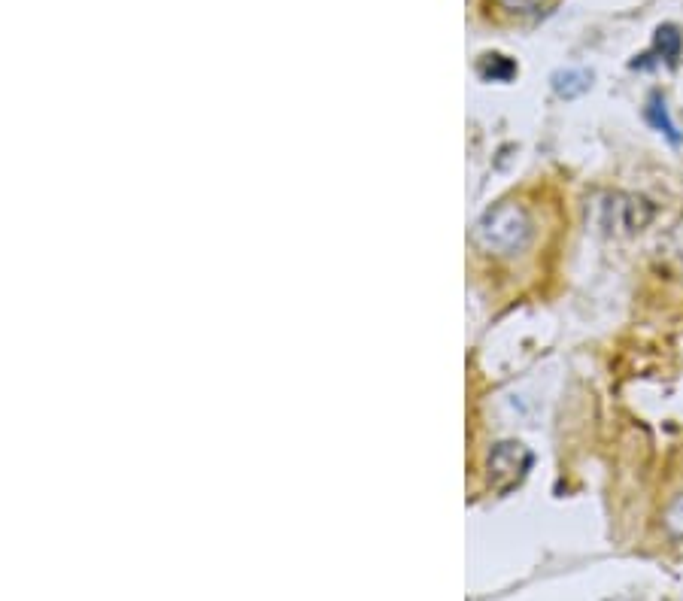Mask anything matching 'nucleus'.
Here are the masks:
<instances>
[{"label": "nucleus", "instance_id": "f257e3e1", "mask_svg": "<svg viewBox=\"0 0 683 601\" xmlns=\"http://www.w3.org/2000/svg\"><path fill=\"white\" fill-rule=\"evenodd\" d=\"M656 46H659L662 58L674 61V58L680 55V31H677L674 25L659 28V31H656Z\"/></svg>", "mask_w": 683, "mask_h": 601}, {"label": "nucleus", "instance_id": "f03ea898", "mask_svg": "<svg viewBox=\"0 0 683 601\" xmlns=\"http://www.w3.org/2000/svg\"><path fill=\"white\" fill-rule=\"evenodd\" d=\"M665 529L674 541H683V492L665 510Z\"/></svg>", "mask_w": 683, "mask_h": 601}, {"label": "nucleus", "instance_id": "7ed1b4c3", "mask_svg": "<svg viewBox=\"0 0 683 601\" xmlns=\"http://www.w3.org/2000/svg\"><path fill=\"white\" fill-rule=\"evenodd\" d=\"M498 4L510 13H535L544 0H498Z\"/></svg>", "mask_w": 683, "mask_h": 601}, {"label": "nucleus", "instance_id": "20e7f679", "mask_svg": "<svg viewBox=\"0 0 683 601\" xmlns=\"http://www.w3.org/2000/svg\"><path fill=\"white\" fill-rule=\"evenodd\" d=\"M650 116H653V122L668 134V137H674L677 140V134H674V125H671V119H668V113H665V104H659V101H653V110H650Z\"/></svg>", "mask_w": 683, "mask_h": 601}]
</instances>
